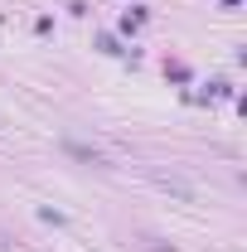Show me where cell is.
Instances as JSON below:
<instances>
[{
	"mask_svg": "<svg viewBox=\"0 0 247 252\" xmlns=\"http://www.w3.org/2000/svg\"><path fill=\"white\" fill-rule=\"evenodd\" d=\"M141 25H146V10H131V15L122 20V30H126V34H136Z\"/></svg>",
	"mask_w": 247,
	"mask_h": 252,
	"instance_id": "obj_1",
	"label": "cell"
}]
</instances>
